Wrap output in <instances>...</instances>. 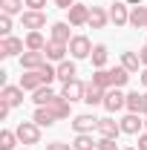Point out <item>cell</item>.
<instances>
[{
    "label": "cell",
    "mask_w": 147,
    "mask_h": 150,
    "mask_svg": "<svg viewBox=\"0 0 147 150\" xmlns=\"http://www.w3.org/2000/svg\"><path fill=\"white\" fill-rule=\"evenodd\" d=\"M130 26L133 29H147V6H133L130 9Z\"/></svg>",
    "instance_id": "ffe728a7"
},
{
    "label": "cell",
    "mask_w": 147,
    "mask_h": 150,
    "mask_svg": "<svg viewBox=\"0 0 147 150\" xmlns=\"http://www.w3.org/2000/svg\"><path fill=\"white\" fill-rule=\"evenodd\" d=\"M121 150H139V147H121Z\"/></svg>",
    "instance_id": "f6af8a7d"
},
{
    "label": "cell",
    "mask_w": 147,
    "mask_h": 150,
    "mask_svg": "<svg viewBox=\"0 0 147 150\" xmlns=\"http://www.w3.org/2000/svg\"><path fill=\"white\" fill-rule=\"evenodd\" d=\"M104 107H107V112H118L121 107H127V93H121L118 87L107 90V95H104Z\"/></svg>",
    "instance_id": "9c48e42d"
},
{
    "label": "cell",
    "mask_w": 147,
    "mask_h": 150,
    "mask_svg": "<svg viewBox=\"0 0 147 150\" xmlns=\"http://www.w3.org/2000/svg\"><path fill=\"white\" fill-rule=\"evenodd\" d=\"M52 112H55V118H69L72 115V101H66V98H58L55 104H52Z\"/></svg>",
    "instance_id": "83f0119b"
},
{
    "label": "cell",
    "mask_w": 147,
    "mask_h": 150,
    "mask_svg": "<svg viewBox=\"0 0 147 150\" xmlns=\"http://www.w3.org/2000/svg\"><path fill=\"white\" fill-rule=\"evenodd\" d=\"M98 150H121V147L115 144V139H104V136H101V139H98Z\"/></svg>",
    "instance_id": "e575fe53"
},
{
    "label": "cell",
    "mask_w": 147,
    "mask_h": 150,
    "mask_svg": "<svg viewBox=\"0 0 147 150\" xmlns=\"http://www.w3.org/2000/svg\"><path fill=\"white\" fill-rule=\"evenodd\" d=\"M32 121H35L37 127H52L58 118H55V112H52V107H35V115H32Z\"/></svg>",
    "instance_id": "ac0fdd59"
},
{
    "label": "cell",
    "mask_w": 147,
    "mask_h": 150,
    "mask_svg": "<svg viewBox=\"0 0 147 150\" xmlns=\"http://www.w3.org/2000/svg\"><path fill=\"white\" fill-rule=\"evenodd\" d=\"M104 95H107V90L90 81V84H87V93H84V101H87L90 107H95V104H104Z\"/></svg>",
    "instance_id": "d6986e66"
},
{
    "label": "cell",
    "mask_w": 147,
    "mask_h": 150,
    "mask_svg": "<svg viewBox=\"0 0 147 150\" xmlns=\"http://www.w3.org/2000/svg\"><path fill=\"white\" fill-rule=\"evenodd\" d=\"M0 35L3 38L12 35V15H3V12H0Z\"/></svg>",
    "instance_id": "836d02e7"
},
{
    "label": "cell",
    "mask_w": 147,
    "mask_h": 150,
    "mask_svg": "<svg viewBox=\"0 0 147 150\" xmlns=\"http://www.w3.org/2000/svg\"><path fill=\"white\" fill-rule=\"evenodd\" d=\"M66 52H69V43H61V40H46V49H43V55L46 61H52V64H61V61H66Z\"/></svg>",
    "instance_id": "277c9868"
},
{
    "label": "cell",
    "mask_w": 147,
    "mask_h": 150,
    "mask_svg": "<svg viewBox=\"0 0 147 150\" xmlns=\"http://www.w3.org/2000/svg\"><path fill=\"white\" fill-rule=\"evenodd\" d=\"M58 98H61V93H55V90H52V87H46V84H43L40 90L32 93V101H35L37 107H52Z\"/></svg>",
    "instance_id": "7c38bea8"
},
{
    "label": "cell",
    "mask_w": 147,
    "mask_h": 150,
    "mask_svg": "<svg viewBox=\"0 0 147 150\" xmlns=\"http://www.w3.org/2000/svg\"><path fill=\"white\" fill-rule=\"evenodd\" d=\"M46 64V55L43 52H32V49H26L23 55H20V69L23 72H29V69H40Z\"/></svg>",
    "instance_id": "30bf717a"
},
{
    "label": "cell",
    "mask_w": 147,
    "mask_h": 150,
    "mask_svg": "<svg viewBox=\"0 0 147 150\" xmlns=\"http://www.w3.org/2000/svg\"><path fill=\"white\" fill-rule=\"evenodd\" d=\"M75 75H78L75 61H61V64H58V81H61V84H69Z\"/></svg>",
    "instance_id": "7402d4cb"
},
{
    "label": "cell",
    "mask_w": 147,
    "mask_h": 150,
    "mask_svg": "<svg viewBox=\"0 0 147 150\" xmlns=\"http://www.w3.org/2000/svg\"><path fill=\"white\" fill-rule=\"evenodd\" d=\"M26 52V40H20V38H3L0 40V58H15V55H23Z\"/></svg>",
    "instance_id": "3957f363"
},
{
    "label": "cell",
    "mask_w": 147,
    "mask_h": 150,
    "mask_svg": "<svg viewBox=\"0 0 147 150\" xmlns=\"http://www.w3.org/2000/svg\"><path fill=\"white\" fill-rule=\"evenodd\" d=\"M95 127H98V118H95L92 112H81V115L72 118V130L75 133H92Z\"/></svg>",
    "instance_id": "5bb4252c"
},
{
    "label": "cell",
    "mask_w": 147,
    "mask_h": 150,
    "mask_svg": "<svg viewBox=\"0 0 147 150\" xmlns=\"http://www.w3.org/2000/svg\"><path fill=\"white\" fill-rule=\"evenodd\" d=\"M144 110V93H127V112Z\"/></svg>",
    "instance_id": "4dcf8cb0"
},
{
    "label": "cell",
    "mask_w": 147,
    "mask_h": 150,
    "mask_svg": "<svg viewBox=\"0 0 147 150\" xmlns=\"http://www.w3.org/2000/svg\"><path fill=\"white\" fill-rule=\"evenodd\" d=\"M26 6H29V9H35V12H43L46 0H26Z\"/></svg>",
    "instance_id": "8d00e7d4"
},
{
    "label": "cell",
    "mask_w": 147,
    "mask_h": 150,
    "mask_svg": "<svg viewBox=\"0 0 147 150\" xmlns=\"http://www.w3.org/2000/svg\"><path fill=\"white\" fill-rule=\"evenodd\" d=\"M121 67H124L130 75L139 72V67H141V58H139V52H121Z\"/></svg>",
    "instance_id": "d4e9b609"
},
{
    "label": "cell",
    "mask_w": 147,
    "mask_h": 150,
    "mask_svg": "<svg viewBox=\"0 0 147 150\" xmlns=\"http://www.w3.org/2000/svg\"><path fill=\"white\" fill-rule=\"evenodd\" d=\"M98 136H104V139H118V133H121V121H115V118H98Z\"/></svg>",
    "instance_id": "4fadbf2b"
},
{
    "label": "cell",
    "mask_w": 147,
    "mask_h": 150,
    "mask_svg": "<svg viewBox=\"0 0 147 150\" xmlns=\"http://www.w3.org/2000/svg\"><path fill=\"white\" fill-rule=\"evenodd\" d=\"M55 6H58V9H66V12H69V9L75 6V0H55Z\"/></svg>",
    "instance_id": "74e56055"
},
{
    "label": "cell",
    "mask_w": 147,
    "mask_h": 150,
    "mask_svg": "<svg viewBox=\"0 0 147 150\" xmlns=\"http://www.w3.org/2000/svg\"><path fill=\"white\" fill-rule=\"evenodd\" d=\"M72 147L75 150H98V142L92 139V133H75Z\"/></svg>",
    "instance_id": "603a6c76"
},
{
    "label": "cell",
    "mask_w": 147,
    "mask_h": 150,
    "mask_svg": "<svg viewBox=\"0 0 147 150\" xmlns=\"http://www.w3.org/2000/svg\"><path fill=\"white\" fill-rule=\"evenodd\" d=\"M141 115H147V93H144V110H141Z\"/></svg>",
    "instance_id": "ee69618b"
},
{
    "label": "cell",
    "mask_w": 147,
    "mask_h": 150,
    "mask_svg": "<svg viewBox=\"0 0 147 150\" xmlns=\"http://www.w3.org/2000/svg\"><path fill=\"white\" fill-rule=\"evenodd\" d=\"M23 93H26V90H23L20 84H18V87L6 84V87L0 90V101H6L9 107H20V104H23Z\"/></svg>",
    "instance_id": "8fae6325"
},
{
    "label": "cell",
    "mask_w": 147,
    "mask_h": 150,
    "mask_svg": "<svg viewBox=\"0 0 147 150\" xmlns=\"http://www.w3.org/2000/svg\"><path fill=\"white\" fill-rule=\"evenodd\" d=\"M92 84H98L104 90H112V72L110 69H95L92 72Z\"/></svg>",
    "instance_id": "f546056e"
},
{
    "label": "cell",
    "mask_w": 147,
    "mask_h": 150,
    "mask_svg": "<svg viewBox=\"0 0 147 150\" xmlns=\"http://www.w3.org/2000/svg\"><path fill=\"white\" fill-rule=\"evenodd\" d=\"M139 58H141V67H147V43L141 46V52H139Z\"/></svg>",
    "instance_id": "60d3db41"
},
{
    "label": "cell",
    "mask_w": 147,
    "mask_h": 150,
    "mask_svg": "<svg viewBox=\"0 0 147 150\" xmlns=\"http://www.w3.org/2000/svg\"><path fill=\"white\" fill-rule=\"evenodd\" d=\"M107 58H110V49H107L104 43H95V46H92L90 61H92V67H95V69H104V67H107Z\"/></svg>",
    "instance_id": "44dd1931"
},
{
    "label": "cell",
    "mask_w": 147,
    "mask_h": 150,
    "mask_svg": "<svg viewBox=\"0 0 147 150\" xmlns=\"http://www.w3.org/2000/svg\"><path fill=\"white\" fill-rule=\"evenodd\" d=\"M130 6H141V3H144V0H127Z\"/></svg>",
    "instance_id": "7bdbcfd3"
},
{
    "label": "cell",
    "mask_w": 147,
    "mask_h": 150,
    "mask_svg": "<svg viewBox=\"0 0 147 150\" xmlns=\"http://www.w3.org/2000/svg\"><path fill=\"white\" fill-rule=\"evenodd\" d=\"M20 87H23V90H29V93L40 90V87H43V78H40V72H37V69L23 72V75H20Z\"/></svg>",
    "instance_id": "e0dca14e"
},
{
    "label": "cell",
    "mask_w": 147,
    "mask_h": 150,
    "mask_svg": "<svg viewBox=\"0 0 147 150\" xmlns=\"http://www.w3.org/2000/svg\"><path fill=\"white\" fill-rule=\"evenodd\" d=\"M18 133L15 130H0V150H18Z\"/></svg>",
    "instance_id": "484cf974"
},
{
    "label": "cell",
    "mask_w": 147,
    "mask_h": 150,
    "mask_svg": "<svg viewBox=\"0 0 147 150\" xmlns=\"http://www.w3.org/2000/svg\"><path fill=\"white\" fill-rule=\"evenodd\" d=\"M37 72H40V78H43V84L49 87V84H52V81H55V78H58V67H52V64L46 61V64H43V67H40Z\"/></svg>",
    "instance_id": "d6a6232c"
},
{
    "label": "cell",
    "mask_w": 147,
    "mask_h": 150,
    "mask_svg": "<svg viewBox=\"0 0 147 150\" xmlns=\"http://www.w3.org/2000/svg\"><path fill=\"white\" fill-rule=\"evenodd\" d=\"M69 55H72V61H84V58L92 55V43L87 35H72V40H69Z\"/></svg>",
    "instance_id": "7a4b0ae2"
},
{
    "label": "cell",
    "mask_w": 147,
    "mask_h": 150,
    "mask_svg": "<svg viewBox=\"0 0 147 150\" xmlns=\"http://www.w3.org/2000/svg\"><path fill=\"white\" fill-rule=\"evenodd\" d=\"M144 130H147V115H144Z\"/></svg>",
    "instance_id": "bcb514c9"
},
{
    "label": "cell",
    "mask_w": 147,
    "mask_h": 150,
    "mask_svg": "<svg viewBox=\"0 0 147 150\" xmlns=\"http://www.w3.org/2000/svg\"><path fill=\"white\" fill-rule=\"evenodd\" d=\"M46 150H75V147H72V144H64V142H49Z\"/></svg>",
    "instance_id": "d590c367"
},
{
    "label": "cell",
    "mask_w": 147,
    "mask_h": 150,
    "mask_svg": "<svg viewBox=\"0 0 147 150\" xmlns=\"http://www.w3.org/2000/svg\"><path fill=\"white\" fill-rule=\"evenodd\" d=\"M139 150H147V130L139 133Z\"/></svg>",
    "instance_id": "f35d334b"
},
{
    "label": "cell",
    "mask_w": 147,
    "mask_h": 150,
    "mask_svg": "<svg viewBox=\"0 0 147 150\" xmlns=\"http://www.w3.org/2000/svg\"><path fill=\"white\" fill-rule=\"evenodd\" d=\"M18 150H26V147H18Z\"/></svg>",
    "instance_id": "7dc6e473"
},
{
    "label": "cell",
    "mask_w": 147,
    "mask_h": 150,
    "mask_svg": "<svg viewBox=\"0 0 147 150\" xmlns=\"http://www.w3.org/2000/svg\"><path fill=\"white\" fill-rule=\"evenodd\" d=\"M9 110H12V107H9V104H6V101H0V121H3V118H6V115H9Z\"/></svg>",
    "instance_id": "ab89813d"
},
{
    "label": "cell",
    "mask_w": 147,
    "mask_h": 150,
    "mask_svg": "<svg viewBox=\"0 0 147 150\" xmlns=\"http://www.w3.org/2000/svg\"><path fill=\"white\" fill-rule=\"evenodd\" d=\"M20 23H23V29H29V32H40V29L46 26V15H43V12H35V9H26V12L20 15Z\"/></svg>",
    "instance_id": "5b68a950"
},
{
    "label": "cell",
    "mask_w": 147,
    "mask_h": 150,
    "mask_svg": "<svg viewBox=\"0 0 147 150\" xmlns=\"http://www.w3.org/2000/svg\"><path fill=\"white\" fill-rule=\"evenodd\" d=\"M84 93H87V84L78 78H72L69 84L61 87V98H66V101H84Z\"/></svg>",
    "instance_id": "8992f818"
},
{
    "label": "cell",
    "mask_w": 147,
    "mask_h": 150,
    "mask_svg": "<svg viewBox=\"0 0 147 150\" xmlns=\"http://www.w3.org/2000/svg\"><path fill=\"white\" fill-rule=\"evenodd\" d=\"M110 20L115 26H127L130 23V3L127 0H115L110 6Z\"/></svg>",
    "instance_id": "ba28073f"
},
{
    "label": "cell",
    "mask_w": 147,
    "mask_h": 150,
    "mask_svg": "<svg viewBox=\"0 0 147 150\" xmlns=\"http://www.w3.org/2000/svg\"><path fill=\"white\" fill-rule=\"evenodd\" d=\"M87 23H90V6L75 3L69 9V26H87Z\"/></svg>",
    "instance_id": "9a60e30c"
},
{
    "label": "cell",
    "mask_w": 147,
    "mask_h": 150,
    "mask_svg": "<svg viewBox=\"0 0 147 150\" xmlns=\"http://www.w3.org/2000/svg\"><path fill=\"white\" fill-rule=\"evenodd\" d=\"M121 133H127V136L144 133V118H141V112H127V115L121 118Z\"/></svg>",
    "instance_id": "52a82bcc"
},
{
    "label": "cell",
    "mask_w": 147,
    "mask_h": 150,
    "mask_svg": "<svg viewBox=\"0 0 147 150\" xmlns=\"http://www.w3.org/2000/svg\"><path fill=\"white\" fill-rule=\"evenodd\" d=\"M110 72H112V87H118V90H121V87H127L130 72L124 69V67H115V69H110Z\"/></svg>",
    "instance_id": "1f68e13d"
},
{
    "label": "cell",
    "mask_w": 147,
    "mask_h": 150,
    "mask_svg": "<svg viewBox=\"0 0 147 150\" xmlns=\"http://www.w3.org/2000/svg\"><path fill=\"white\" fill-rule=\"evenodd\" d=\"M26 49L43 52V49H46V38L40 35V32H29V35H26Z\"/></svg>",
    "instance_id": "4316f807"
},
{
    "label": "cell",
    "mask_w": 147,
    "mask_h": 150,
    "mask_svg": "<svg viewBox=\"0 0 147 150\" xmlns=\"http://www.w3.org/2000/svg\"><path fill=\"white\" fill-rule=\"evenodd\" d=\"M15 133H18L20 144L26 147V144H37L40 142V127H37L35 121H20L18 127H15Z\"/></svg>",
    "instance_id": "6da1fadb"
},
{
    "label": "cell",
    "mask_w": 147,
    "mask_h": 150,
    "mask_svg": "<svg viewBox=\"0 0 147 150\" xmlns=\"http://www.w3.org/2000/svg\"><path fill=\"white\" fill-rule=\"evenodd\" d=\"M52 40H61V43H69V40H72V35H69V23H66V20L52 23Z\"/></svg>",
    "instance_id": "cb8c5ba5"
},
{
    "label": "cell",
    "mask_w": 147,
    "mask_h": 150,
    "mask_svg": "<svg viewBox=\"0 0 147 150\" xmlns=\"http://www.w3.org/2000/svg\"><path fill=\"white\" fill-rule=\"evenodd\" d=\"M26 0H0V12L3 15H23Z\"/></svg>",
    "instance_id": "f1b7e54d"
},
{
    "label": "cell",
    "mask_w": 147,
    "mask_h": 150,
    "mask_svg": "<svg viewBox=\"0 0 147 150\" xmlns=\"http://www.w3.org/2000/svg\"><path fill=\"white\" fill-rule=\"evenodd\" d=\"M107 23H110V12L101 9V6H90V23H87V26H92V29H104Z\"/></svg>",
    "instance_id": "2e32d148"
},
{
    "label": "cell",
    "mask_w": 147,
    "mask_h": 150,
    "mask_svg": "<svg viewBox=\"0 0 147 150\" xmlns=\"http://www.w3.org/2000/svg\"><path fill=\"white\" fill-rule=\"evenodd\" d=\"M139 78H141V84H144V87H147V67H144V69H141V75H139Z\"/></svg>",
    "instance_id": "b9f144b4"
}]
</instances>
